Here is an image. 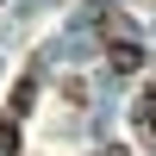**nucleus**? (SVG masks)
Instances as JSON below:
<instances>
[{
    "instance_id": "nucleus-1",
    "label": "nucleus",
    "mask_w": 156,
    "mask_h": 156,
    "mask_svg": "<svg viewBox=\"0 0 156 156\" xmlns=\"http://www.w3.org/2000/svg\"><path fill=\"white\" fill-rule=\"evenodd\" d=\"M106 62H112V75H137V69H144V44L112 37V44H106Z\"/></svg>"
},
{
    "instance_id": "nucleus-2",
    "label": "nucleus",
    "mask_w": 156,
    "mask_h": 156,
    "mask_svg": "<svg viewBox=\"0 0 156 156\" xmlns=\"http://www.w3.org/2000/svg\"><path fill=\"white\" fill-rule=\"evenodd\" d=\"M131 119H137V131H156V81L137 94V106H131Z\"/></svg>"
},
{
    "instance_id": "nucleus-3",
    "label": "nucleus",
    "mask_w": 156,
    "mask_h": 156,
    "mask_svg": "<svg viewBox=\"0 0 156 156\" xmlns=\"http://www.w3.org/2000/svg\"><path fill=\"white\" fill-rule=\"evenodd\" d=\"M19 150V112H0V156Z\"/></svg>"
},
{
    "instance_id": "nucleus-4",
    "label": "nucleus",
    "mask_w": 156,
    "mask_h": 156,
    "mask_svg": "<svg viewBox=\"0 0 156 156\" xmlns=\"http://www.w3.org/2000/svg\"><path fill=\"white\" fill-rule=\"evenodd\" d=\"M31 87H37V81H31V75H25V81L12 87V106H6V112H19V119H25V106H31Z\"/></svg>"
},
{
    "instance_id": "nucleus-5",
    "label": "nucleus",
    "mask_w": 156,
    "mask_h": 156,
    "mask_svg": "<svg viewBox=\"0 0 156 156\" xmlns=\"http://www.w3.org/2000/svg\"><path fill=\"white\" fill-rule=\"evenodd\" d=\"M100 156H125V144H106V150H100Z\"/></svg>"
}]
</instances>
